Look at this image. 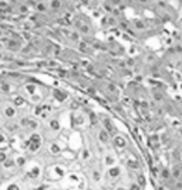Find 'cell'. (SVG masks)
Masks as SVG:
<instances>
[{"label": "cell", "instance_id": "cell-2", "mask_svg": "<svg viewBox=\"0 0 182 190\" xmlns=\"http://www.w3.org/2000/svg\"><path fill=\"white\" fill-rule=\"evenodd\" d=\"M53 95L54 98L57 99V102H63V101H65L67 99V92L65 91H63V89H54L53 91Z\"/></svg>", "mask_w": 182, "mask_h": 190}, {"label": "cell", "instance_id": "cell-36", "mask_svg": "<svg viewBox=\"0 0 182 190\" xmlns=\"http://www.w3.org/2000/svg\"><path fill=\"white\" fill-rule=\"evenodd\" d=\"M32 98H33V101H40V96H39V95H33Z\"/></svg>", "mask_w": 182, "mask_h": 190}, {"label": "cell", "instance_id": "cell-13", "mask_svg": "<svg viewBox=\"0 0 182 190\" xmlns=\"http://www.w3.org/2000/svg\"><path fill=\"white\" fill-rule=\"evenodd\" d=\"M14 166H17V165H16V160H14V159H10V158L3 163V168H4V169H11V168H14Z\"/></svg>", "mask_w": 182, "mask_h": 190}, {"label": "cell", "instance_id": "cell-21", "mask_svg": "<svg viewBox=\"0 0 182 190\" xmlns=\"http://www.w3.org/2000/svg\"><path fill=\"white\" fill-rule=\"evenodd\" d=\"M36 10L40 11V13H43V11L47 10V4H46V3H43V1H41V3H37V7H36Z\"/></svg>", "mask_w": 182, "mask_h": 190}, {"label": "cell", "instance_id": "cell-7", "mask_svg": "<svg viewBox=\"0 0 182 190\" xmlns=\"http://www.w3.org/2000/svg\"><path fill=\"white\" fill-rule=\"evenodd\" d=\"M104 165L108 166V168H112L114 166V163H115V156L114 155H105V158H104Z\"/></svg>", "mask_w": 182, "mask_h": 190}, {"label": "cell", "instance_id": "cell-34", "mask_svg": "<svg viewBox=\"0 0 182 190\" xmlns=\"http://www.w3.org/2000/svg\"><path fill=\"white\" fill-rule=\"evenodd\" d=\"M71 108H73V109H77V108H80V104H78V102H75V101H73V104H71Z\"/></svg>", "mask_w": 182, "mask_h": 190}, {"label": "cell", "instance_id": "cell-1", "mask_svg": "<svg viewBox=\"0 0 182 190\" xmlns=\"http://www.w3.org/2000/svg\"><path fill=\"white\" fill-rule=\"evenodd\" d=\"M40 175H41V170L39 166H32L30 169L27 170V177H30V179L36 180L40 177Z\"/></svg>", "mask_w": 182, "mask_h": 190}, {"label": "cell", "instance_id": "cell-26", "mask_svg": "<svg viewBox=\"0 0 182 190\" xmlns=\"http://www.w3.org/2000/svg\"><path fill=\"white\" fill-rule=\"evenodd\" d=\"M0 88L3 89V92H10V91H11L10 85H7V84H1V85H0Z\"/></svg>", "mask_w": 182, "mask_h": 190}, {"label": "cell", "instance_id": "cell-24", "mask_svg": "<svg viewBox=\"0 0 182 190\" xmlns=\"http://www.w3.org/2000/svg\"><path fill=\"white\" fill-rule=\"evenodd\" d=\"M7 45H9V48H17V47H19V41H16V40H9Z\"/></svg>", "mask_w": 182, "mask_h": 190}, {"label": "cell", "instance_id": "cell-28", "mask_svg": "<svg viewBox=\"0 0 182 190\" xmlns=\"http://www.w3.org/2000/svg\"><path fill=\"white\" fill-rule=\"evenodd\" d=\"M7 142V138H6V135L4 133H0V145H4Z\"/></svg>", "mask_w": 182, "mask_h": 190}, {"label": "cell", "instance_id": "cell-16", "mask_svg": "<svg viewBox=\"0 0 182 190\" xmlns=\"http://www.w3.org/2000/svg\"><path fill=\"white\" fill-rule=\"evenodd\" d=\"M24 89H26V91H27L29 94L32 95V96L36 94V85H34V84H27V85H24Z\"/></svg>", "mask_w": 182, "mask_h": 190}, {"label": "cell", "instance_id": "cell-4", "mask_svg": "<svg viewBox=\"0 0 182 190\" xmlns=\"http://www.w3.org/2000/svg\"><path fill=\"white\" fill-rule=\"evenodd\" d=\"M108 139H110V133H108L104 128L100 129V131H98V140H100L101 143H107Z\"/></svg>", "mask_w": 182, "mask_h": 190}, {"label": "cell", "instance_id": "cell-6", "mask_svg": "<svg viewBox=\"0 0 182 190\" xmlns=\"http://www.w3.org/2000/svg\"><path fill=\"white\" fill-rule=\"evenodd\" d=\"M119 175H121V168H118V166H112V168L108 169V176H110L111 179H115Z\"/></svg>", "mask_w": 182, "mask_h": 190}, {"label": "cell", "instance_id": "cell-3", "mask_svg": "<svg viewBox=\"0 0 182 190\" xmlns=\"http://www.w3.org/2000/svg\"><path fill=\"white\" fill-rule=\"evenodd\" d=\"M3 114H4V116L6 118H9V119H13V118H16V115H17V111H16V108L14 106H6L4 109H3Z\"/></svg>", "mask_w": 182, "mask_h": 190}, {"label": "cell", "instance_id": "cell-14", "mask_svg": "<svg viewBox=\"0 0 182 190\" xmlns=\"http://www.w3.org/2000/svg\"><path fill=\"white\" fill-rule=\"evenodd\" d=\"M41 146V142H30V145H29V150L30 152H37Z\"/></svg>", "mask_w": 182, "mask_h": 190}, {"label": "cell", "instance_id": "cell-37", "mask_svg": "<svg viewBox=\"0 0 182 190\" xmlns=\"http://www.w3.org/2000/svg\"><path fill=\"white\" fill-rule=\"evenodd\" d=\"M70 179L75 180V182H80V180H78V177H77V176H74V175H71V176H70Z\"/></svg>", "mask_w": 182, "mask_h": 190}, {"label": "cell", "instance_id": "cell-35", "mask_svg": "<svg viewBox=\"0 0 182 190\" xmlns=\"http://www.w3.org/2000/svg\"><path fill=\"white\" fill-rule=\"evenodd\" d=\"M24 38H26V40H30V38H32L30 33H24Z\"/></svg>", "mask_w": 182, "mask_h": 190}, {"label": "cell", "instance_id": "cell-20", "mask_svg": "<svg viewBox=\"0 0 182 190\" xmlns=\"http://www.w3.org/2000/svg\"><path fill=\"white\" fill-rule=\"evenodd\" d=\"M27 128H29V129H32V131H36V129L39 128V122H37V121H32V119H30V121H29V125H27Z\"/></svg>", "mask_w": 182, "mask_h": 190}, {"label": "cell", "instance_id": "cell-31", "mask_svg": "<svg viewBox=\"0 0 182 190\" xmlns=\"http://www.w3.org/2000/svg\"><path fill=\"white\" fill-rule=\"evenodd\" d=\"M7 190H20V189H19V186H17L16 183H11L10 186L7 187Z\"/></svg>", "mask_w": 182, "mask_h": 190}, {"label": "cell", "instance_id": "cell-15", "mask_svg": "<svg viewBox=\"0 0 182 190\" xmlns=\"http://www.w3.org/2000/svg\"><path fill=\"white\" fill-rule=\"evenodd\" d=\"M78 50L81 51V53H88L90 51V48H88V44L84 41H80L78 43Z\"/></svg>", "mask_w": 182, "mask_h": 190}, {"label": "cell", "instance_id": "cell-17", "mask_svg": "<svg viewBox=\"0 0 182 190\" xmlns=\"http://www.w3.org/2000/svg\"><path fill=\"white\" fill-rule=\"evenodd\" d=\"M68 37H70L73 41H78V43H80V33H78V31H68Z\"/></svg>", "mask_w": 182, "mask_h": 190}, {"label": "cell", "instance_id": "cell-32", "mask_svg": "<svg viewBox=\"0 0 182 190\" xmlns=\"http://www.w3.org/2000/svg\"><path fill=\"white\" fill-rule=\"evenodd\" d=\"M17 125H16V124H11V125H7V129H9V131H11V132H13V131H16V129H17Z\"/></svg>", "mask_w": 182, "mask_h": 190}, {"label": "cell", "instance_id": "cell-27", "mask_svg": "<svg viewBox=\"0 0 182 190\" xmlns=\"http://www.w3.org/2000/svg\"><path fill=\"white\" fill-rule=\"evenodd\" d=\"M90 121H91L93 125H97V115L96 114H93V112L90 114Z\"/></svg>", "mask_w": 182, "mask_h": 190}, {"label": "cell", "instance_id": "cell-25", "mask_svg": "<svg viewBox=\"0 0 182 190\" xmlns=\"http://www.w3.org/2000/svg\"><path fill=\"white\" fill-rule=\"evenodd\" d=\"M56 173H57V175H58V176H63V175H64L65 172H64V169H63V168H61V166H56Z\"/></svg>", "mask_w": 182, "mask_h": 190}, {"label": "cell", "instance_id": "cell-8", "mask_svg": "<svg viewBox=\"0 0 182 190\" xmlns=\"http://www.w3.org/2000/svg\"><path fill=\"white\" fill-rule=\"evenodd\" d=\"M103 125H104V129L107 131L108 133H112V132H114V126H112V124H111V121H110L108 118H104V119H103Z\"/></svg>", "mask_w": 182, "mask_h": 190}, {"label": "cell", "instance_id": "cell-19", "mask_svg": "<svg viewBox=\"0 0 182 190\" xmlns=\"http://www.w3.org/2000/svg\"><path fill=\"white\" fill-rule=\"evenodd\" d=\"M30 142H41V136L39 135V133H36V132H33L30 139H29Z\"/></svg>", "mask_w": 182, "mask_h": 190}, {"label": "cell", "instance_id": "cell-33", "mask_svg": "<svg viewBox=\"0 0 182 190\" xmlns=\"http://www.w3.org/2000/svg\"><path fill=\"white\" fill-rule=\"evenodd\" d=\"M58 23H60L61 26H67V24H68V21L64 20V19H58Z\"/></svg>", "mask_w": 182, "mask_h": 190}, {"label": "cell", "instance_id": "cell-23", "mask_svg": "<svg viewBox=\"0 0 182 190\" xmlns=\"http://www.w3.org/2000/svg\"><path fill=\"white\" fill-rule=\"evenodd\" d=\"M7 159H9L7 153H6V152H1V150H0V163L3 165V163H4V162H6Z\"/></svg>", "mask_w": 182, "mask_h": 190}, {"label": "cell", "instance_id": "cell-5", "mask_svg": "<svg viewBox=\"0 0 182 190\" xmlns=\"http://www.w3.org/2000/svg\"><path fill=\"white\" fill-rule=\"evenodd\" d=\"M75 26H77L78 31L81 33V34H88L90 33V27L87 26V23H84V21H77Z\"/></svg>", "mask_w": 182, "mask_h": 190}, {"label": "cell", "instance_id": "cell-18", "mask_svg": "<svg viewBox=\"0 0 182 190\" xmlns=\"http://www.w3.org/2000/svg\"><path fill=\"white\" fill-rule=\"evenodd\" d=\"M14 160H16V165H17V166H20V168L26 165V158H24V156H17Z\"/></svg>", "mask_w": 182, "mask_h": 190}, {"label": "cell", "instance_id": "cell-10", "mask_svg": "<svg viewBox=\"0 0 182 190\" xmlns=\"http://www.w3.org/2000/svg\"><path fill=\"white\" fill-rule=\"evenodd\" d=\"M23 105H24V98H23V96H19V95H17V96L13 98V106H14V108H19V106H23Z\"/></svg>", "mask_w": 182, "mask_h": 190}, {"label": "cell", "instance_id": "cell-30", "mask_svg": "<svg viewBox=\"0 0 182 190\" xmlns=\"http://www.w3.org/2000/svg\"><path fill=\"white\" fill-rule=\"evenodd\" d=\"M93 177H94L96 182H100V172H98V170H94V172H93Z\"/></svg>", "mask_w": 182, "mask_h": 190}, {"label": "cell", "instance_id": "cell-9", "mask_svg": "<svg viewBox=\"0 0 182 190\" xmlns=\"http://www.w3.org/2000/svg\"><path fill=\"white\" fill-rule=\"evenodd\" d=\"M48 128H50L51 131H54V132H57V131H60L61 125H60V122H58L57 119H51V121L48 122Z\"/></svg>", "mask_w": 182, "mask_h": 190}, {"label": "cell", "instance_id": "cell-29", "mask_svg": "<svg viewBox=\"0 0 182 190\" xmlns=\"http://www.w3.org/2000/svg\"><path fill=\"white\" fill-rule=\"evenodd\" d=\"M19 10H20V13H27V11H29V7H27V4H22V6L19 7Z\"/></svg>", "mask_w": 182, "mask_h": 190}, {"label": "cell", "instance_id": "cell-38", "mask_svg": "<svg viewBox=\"0 0 182 190\" xmlns=\"http://www.w3.org/2000/svg\"><path fill=\"white\" fill-rule=\"evenodd\" d=\"M83 156H84V159H87V158H88V152H87V150H84V153H83Z\"/></svg>", "mask_w": 182, "mask_h": 190}, {"label": "cell", "instance_id": "cell-39", "mask_svg": "<svg viewBox=\"0 0 182 190\" xmlns=\"http://www.w3.org/2000/svg\"><path fill=\"white\" fill-rule=\"evenodd\" d=\"M117 190H125L124 187H117Z\"/></svg>", "mask_w": 182, "mask_h": 190}, {"label": "cell", "instance_id": "cell-11", "mask_svg": "<svg viewBox=\"0 0 182 190\" xmlns=\"http://www.w3.org/2000/svg\"><path fill=\"white\" fill-rule=\"evenodd\" d=\"M114 145L117 148H124L125 146V139L122 136H115L114 138Z\"/></svg>", "mask_w": 182, "mask_h": 190}, {"label": "cell", "instance_id": "cell-22", "mask_svg": "<svg viewBox=\"0 0 182 190\" xmlns=\"http://www.w3.org/2000/svg\"><path fill=\"white\" fill-rule=\"evenodd\" d=\"M50 6H51V9L57 10V9H60V7H61V1H60V0H53V1L50 3Z\"/></svg>", "mask_w": 182, "mask_h": 190}, {"label": "cell", "instance_id": "cell-12", "mask_svg": "<svg viewBox=\"0 0 182 190\" xmlns=\"http://www.w3.org/2000/svg\"><path fill=\"white\" fill-rule=\"evenodd\" d=\"M50 152L53 153V155H58V153H61V148H60V145L58 143H51L50 145Z\"/></svg>", "mask_w": 182, "mask_h": 190}]
</instances>
